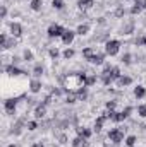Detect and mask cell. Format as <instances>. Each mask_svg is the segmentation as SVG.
<instances>
[{"label":"cell","instance_id":"3957f363","mask_svg":"<svg viewBox=\"0 0 146 147\" xmlns=\"http://www.w3.org/2000/svg\"><path fill=\"white\" fill-rule=\"evenodd\" d=\"M131 113H132V106H126L122 111H113V113H112V121L122 123V121H126V120L131 116Z\"/></svg>","mask_w":146,"mask_h":147},{"label":"cell","instance_id":"7bdbcfd3","mask_svg":"<svg viewBox=\"0 0 146 147\" xmlns=\"http://www.w3.org/2000/svg\"><path fill=\"white\" fill-rule=\"evenodd\" d=\"M19 62H21V58H19V57H12V63H14V65H17Z\"/></svg>","mask_w":146,"mask_h":147},{"label":"cell","instance_id":"b9f144b4","mask_svg":"<svg viewBox=\"0 0 146 147\" xmlns=\"http://www.w3.org/2000/svg\"><path fill=\"white\" fill-rule=\"evenodd\" d=\"M31 147H45V142H43V140H38V142H35Z\"/></svg>","mask_w":146,"mask_h":147},{"label":"cell","instance_id":"d6986e66","mask_svg":"<svg viewBox=\"0 0 146 147\" xmlns=\"http://www.w3.org/2000/svg\"><path fill=\"white\" fill-rule=\"evenodd\" d=\"M105 121H107V118H105L103 115L96 116V120H95V132H96V134L103 130V125H105Z\"/></svg>","mask_w":146,"mask_h":147},{"label":"cell","instance_id":"4fadbf2b","mask_svg":"<svg viewBox=\"0 0 146 147\" xmlns=\"http://www.w3.org/2000/svg\"><path fill=\"white\" fill-rule=\"evenodd\" d=\"M134 28H136L134 21H129V22H126V24L120 28V34H126V36H129V34H132V33H134Z\"/></svg>","mask_w":146,"mask_h":147},{"label":"cell","instance_id":"f6af8a7d","mask_svg":"<svg viewBox=\"0 0 146 147\" xmlns=\"http://www.w3.org/2000/svg\"><path fill=\"white\" fill-rule=\"evenodd\" d=\"M7 147H17V146H16V144H9Z\"/></svg>","mask_w":146,"mask_h":147},{"label":"cell","instance_id":"7a4b0ae2","mask_svg":"<svg viewBox=\"0 0 146 147\" xmlns=\"http://www.w3.org/2000/svg\"><path fill=\"white\" fill-rule=\"evenodd\" d=\"M120 46H122V43H120L119 39H107V41H105V53H107V57H115V55H119Z\"/></svg>","mask_w":146,"mask_h":147},{"label":"cell","instance_id":"bcb514c9","mask_svg":"<svg viewBox=\"0 0 146 147\" xmlns=\"http://www.w3.org/2000/svg\"><path fill=\"white\" fill-rule=\"evenodd\" d=\"M89 2H95V0H89Z\"/></svg>","mask_w":146,"mask_h":147},{"label":"cell","instance_id":"277c9868","mask_svg":"<svg viewBox=\"0 0 146 147\" xmlns=\"http://www.w3.org/2000/svg\"><path fill=\"white\" fill-rule=\"evenodd\" d=\"M17 45V38L10 36L9 38V34L3 31L2 34H0V46H2V50L5 51V50H10V48H14Z\"/></svg>","mask_w":146,"mask_h":147},{"label":"cell","instance_id":"8d00e7d4","mask_svg":"<svg viewBox=\"0 0 146 147\" xmlns=\"http://www.w3.org/2000/svg\"><path fill=\"white\" fill-rule=\"evenodd\" d=\"M38 127H40V125H38V120H31V121H28V127H26V128H28L29 132H35Z\"/></svg>","mask_w":146,"mask_h":147},{"label":"cell","instance_id":"484cf974","mask_svg":"<svg viewBox=\"0 0 146 147\" xmlns=\"http://www.w3.org/2000/svg\"><path fill=\"white\" fill-rule=\"evenodd\" d=\"M124 142H126V146L127 147H134L136 144H138V135H127Z\"/></svg>","mask_w":146,"mask_h":147},{"label":"cell","instance_id":"8fae6325","mask_svg":"<svg viewBox=\"0 0 146 147\" xmlns=\"http://www.w3.org/2000/svg\"><path fill=\"white\" fill-rule=\"evenodd\" d=\"M105 57H107L105 51H103V53H102V51H96L95 57L89 60V63H93V65H103V63H105Z\"/></svg>","mask_w":146,"mask_h":147},{"label":"cell","instance_id":"60d3db41","mask_svg":"<svg viewBox=\"0 0 146 147\" xmlns=\"http://www.w3.org/2000/svg\"><path fill=\"white\" fill-rule=\"evenodd\" d=\"M7 5H2V19H7Z\"/></svg>","mask_w":146,"mask_h":147},{"label":"cell","instance_id":"1f68e13d","mask_svg":"<svg viewBox=\"0 0 146 147\" xmlns=\"http://www.w3.org/2000/svg\"><path fill=\"white\" fill-rule=\"evenodd\" d=\"M120 62H122L124 65H131V63H132V55H131V53H124V55L120 57Z\"/></svg>","mask_w":146,"mask_h":147},{"label":"cell","instance_id":"83f0119b","mask_svg":"<svg viewBox=\"0 0 146 147\" xmlns=\"http://www.w3.org/2000/svg\"><path fill=\"white\" fill-rule=\"evenodd\" d=\"M41 5H43L41 0H31V2H29V7H31V10H35V12H40V10H41Z\"/></svg>","mask_w":146,"mask_h":147},{"label":"cell","instance_id":"ee69618b","mask_svg":"<svg viewBox=\"0 0 146 147\" xmlns=\"http://www.w3.org/2000/svg\"><path fill=\"white\" fill-rule=\"evenodd\" d=\"M143 9H146V0H143Z\"/></svg>","mask_w":146,"mask_h":147},{"label":"cell","instance_id":"7c38bea8","mask_svg":"<svg viewBox=\"0 0 146 147\" xmlns=\"http://www.w3.org/2000/svg\"><path fill=\"white\" fill-rule=\"evenodd\" d=\"M76 134H77L79 137H83V139H88V140H89V137L93 135V130H91V128H88V127H76Z\"/></svg>","mask_w":146,"mask_h":147},{"label":"cell","instance_id":"d6a6232c","mask_svg":"<svg viewBox=\"0 0 146 147\" xmlns=\"http://www.w3.org/2000/svg\"><path fill=\"white\" fill-rule=\"evenodd\" d=\"M93 5V2H89V0H79L77 2V7L81 9V10H86V9H89Z\"/></svg>","mask_w":146,"mask_h":147},{"label":"cell","instance_id":"e575fe53","mask_svg":"<svg viewBox=\"0 0 146 147\" xmlns=\"http://www.w3.org/2000/svg\"><path fill=\"white\" fill-rule=\"evenodd\" d=\"M48 55H50L52 60H57V58L60 57V51H59V48H50V50H48Z\"/></svg>","mask_w":146,"mask_h":147},{"label":"cell","instance_id":"74e56055","mask_svg":"<svg viewBox=\"0 0 146 147\" xmlns=\"http://www.w3.org/2000/svg\"><path fill=\"white\" fill-rule=\"evenodd\" d=\"M138 115H139L141 118H146V103H143V105L138 106Z\"/></svg>","mask_w":146,"mask_h":147},{"label":"cell","instance_id":"d590c367","mask_svg":"<svg viewBox=\"0 0 146 147\" xmlns=\"http://www.w3.org/2000/svg\"><path fill=\"white\" fill-rule=\"evenodd\" d=\"M105 108L108 111H115V108H117V99H110V101H107L105 103Z\"/></svg>","mask_w":146,"mask_h":147},{"label":"cell","instance_id":"30bf717a","mask_svg":"<svg viewBox=\"0 0 146 147\" xmlns=\"http://www.w3.org/2000/svg\"><path fill=\"white\" fill-rule=\"evenodd\" d=\"M74 38H76V31H72V29H65L60 39H62V43H64L65 46H69V45H72Z\"/></svg>","mask_w":146,"mask_h":147},{"label":"cell","instance_id":"ab89813d","mask_svg":"<svg viewBox=\"0 0 146 147\" xmlns=\"http://www.w3.org/2000/svg\"><path fill=\"white\" fill-rule=\"evenodd\" d=\"M57 139H59V142H60V144H67V135H65V134H60Z\"/></svg>","mask_w":146,"mask_h":147},{"label":"cell","instance_id":"6da1fadb","mask_svg":"<svg viewBox=\"0 0 146 147\" xmlns=\"http://www.w3.org/2000/svg\"><path fill=\"white\" fill-rule=\"evenodd\" d=\"M126 132H127V127H117V128H110V132L107 134L108 140L113 146H119L120 142L126 140Z\"/></svg>","mask_w":146,"mask_h":147},{"label":"cell","instance_id":"4dcf8cb0","mask_svg":"<svg viewBox=\"0 0 146 147\" xmlns=\"http://www.w3.org/2000/svg\"><path fill=\"white\" fill-rule=\"evenodd\" d=\"M23 60H24V62H33V60H35L33 51H31V50H24V51H23Z\"/></svg>","mask_w":146,"mask_h":147},{"label":"cell","instance_id":"9a60e30c","mask_svg":"<svg viewBox=\"0 0 146 147\" xmlns=\"http://www.w3.org/2000/svg\"><path fill=\"white\" fill-rule=\"evenodd\" d=\"M45 116H46V106L40 103V105H36V108H35V118L36 120H43Z\"/></svg>","mask_w":146,"mask_h":147},{"label":"cell","instance_id":"2e32d148","mask_svg":"<svg viewBox=\"0 0 146 147\" xmlns=\"http://www.w3.org/2000/svg\"><path fill=\"white\" fill-rule=\"evenodd\" d=\"M89 29H91V26H89L88 22H81V24L77 26V29H76V34H79V36H86V34L89 33Z\"/></svg>","mask_w":146,"mask_h":147},{"label":"cell","instance_id":"836d02e7","mask_svg":"<svg viewBox=\"0 0 146 147\" xmlns=\"http://www.w3.org/2000/svg\"><path fill=\"white\" fill-rule=\"evenodd\" d=\"M64 0H52V7L55 9V10H64Z\"/></svg>","mask_w":146,"mask_h":147},{"label":"cell","instance_id":"7402d4cb","mask_svg":"<svg viewBox=\"0 0 146 147\" xmlns=\"http://www.w3.org/2000/svg\"><path fill=\"white\" fill-rule=\"evenodd\" d=\"M79 101V98H77V92L76 91H69L67 94H65V103L67 105H74V103H77Z\"/></svg>","mask_w":146,"mask_h":147},{"label":"cell","instance_id":"e0dca14e","mask_svg":"<svg viewBox=\"0 0 146 147\" xmlns=\"http://www.w3.org/2000/svg\"><path fill=\"white\" fill-rule=\"evenodd\" d=\"M71 146L72 147H89V142H88V139H83V137H76L72 139V142H71Z\"/></svg>","mask_w":146,"mask_h":147},{"label":"cell","instance_id":"5b68a950","mask_svg":"<svg viewBox=\"0 0 146 147\" xmlns=\"http://www.w3.org/2000/svg\"><path fill=\"white\" fill-rule=\"evenodd\" d=\"M17 105H19V98H7L3 101V110L7 115H14L17 110Z\"/></svg>","mask_w":146,"mask_h":147},{"label":"cell","instance_id":"4316f807","mask_svg":"<svg viewBox=\"0 0 146 147\" xmlns=\"http://www.w3.org/2000/svg\"><path fill=\"white\" fill-rule=\"evenodd\" d=\"M100 79H102V84H103V86H105V87H108L110 84H112V82H113V79H112V77H110L108 74H100Z\"/></svg>","mask_w":146,"mask_h":147},{"label":"cell","instance_id":"52a82bcc","mask_svg":"<svg viewBox=\"0 0 146 147\" xmlns=\"http://www.w3.org/2000/svg\"><path fill=\"white\" fill-rule=\"evenodd\" d=\"M3 72L7 74V75H10V77L26 75V72H24L23 69H19V67H17V65H14V63H10V65H5V67H3Z\"/></svg>","mask_w":146,"mask_h":147},{"label":"cell","instance_id":"8992f818","mask_svg":"<svg viewBox=\"0 0 146 147\" xmlns=\"http://www.w3.org/2000/svg\"><path fill=\"white\" fill-rule=\"evenodd\" d=\"M64 31H65L64 26H60V24H50L48 29H46V34H48V38L53 39V38H62Z\"/></svg>","mask_w":146,"mask_h":147},{"label":"cell","instance_id":"ba28073f","mask_svg":"<svg viewBox=\"0 0 146 147\" xmlns=\"http://www.w3.org/2000/svg\"><path fill=\"white\" fill-rule=\"evenodd\" d=\"M41 89H43L41 79H38V77H33V79L29 80V92H31V94H38Z\"/></svg>","mask_w":146,"mask_h":147},{"label":"cell","instance_id":"603a6c76","mask_svg":"<svg viewBox=\"0 0 146 147\" xmlns=\"http://www.w3.org/2000/svg\"><path fill=\"white\" fill-rule=\"evenodd\" d=\"M96 80H98V77H96L95 74H88L86 79H84V86H86V87H91V86L96 84Z\"/></svg>","mask_w":146,"mask_h":147},{"label":"cell","instance_id":"f1b7e54d","mask_svg":"<svg viewBox=\"0 0 146 147\" xmlns=\"http://www.w3.org/2000/svg\"><path fill=\"white\" fill-rule=\"evenodd\" d=\"M74 55H76V51H74L72 48H65V50L62 51L64 60H71V58H74Z\"/></svg>","mask_w":146,"mask_h":147},{"label":"cell","instance_id":"cb8c5ba5","mask_svg":"<svg viewBox=\"0 0 146 147\" xmlns=\"http://www.w3.org/2000/svg\"><path fill=\"white\" fill-rule=\"evenodd\" d=\"M31 74H33L35 77H38V79H40V77H41V75L45 74V67H43L41 63H36V65L33 67V70H31Z\"/></svg>","mask_w":146,"mask_h":147},{"label":"cell","instance_id":"d4e9b609","mask_svg":"<svg viewBox=\"0 0 146 147\" xmlns=\"http://www.w3.org/2000/svg\"><path fill=\"white\" fill-rule=\"evenodd\" d=\"M107 74H108V75L112 77V79H113V80L120 79V75H122V72H120V69H119V67H115V65H113V67L110 69V72H107Z\"/></svg>","mask_w":146,"mask_h":147},{"label":"cell","instance_id":"ac0fdd59","mask_svg":"<svg viewBox=\"0 0 146 147\" xmlns=\"http://www.w3.org/2000/svg\"><path fill=\"white\" fill-rule=\"evenodd\" d=\"M95 53H96V50H95L93 46H86V48H83V58L88 60V62L95 57Z\"/></svg>","mask_w":146,"mask_h":147},{"label":"cell","instance_id":"ffe728a7","mask_svg":"<svg viewBox=\"0 0 146 147\" xmlns=\"http://www.w3.org/2000/svg\"><path fill=\"white\" fill-rule=\"evenodd\" d=\"M76 92H77V98H79V101H86L88 99V87L86 86H81V87H77L76 89Z\"/></svg>","mask_w":146,"mask_h":147},{"label":"cell","instance_id":"f546056e","mask_svg":"<svg viewBox=\"0 0 146 147\" xmlns=\"http://www.w3.org/2000/svg\"><path fill=\"white\" fill-rule=\"evenodd\" d=\"M126 14H127V10L124 9V5H119V7L115 9V12H113V16H115L117 19H120V17H124Z\"/></svg>","mask_w":146,"mask_h":147},{"label":"cell","instance_id":"9c48e42d","mask_svg":"<svg viewBox=\"0 0 146 147\" xmlns=\"http://www.w3.org/2000/svg\"><path fill=\"white\" fill-rule=\"evenodd\" d=\"M9 33H10V36H14V38H21L23 36V26L19 22H10L9 24Z\"/></svg>","mask_w":146,"mask_h":147},{"label":"cell","instance_id":"5bb4252c","mask_svg":"<svg viewBox=\"0 0 146 147\" xmlns=\"http://www.w3.org/2000/svg\"><path fill=\"white\" fill-rule=\"evenodd\" d=\"M115 82H117V86H119V87H129V86L132 84V77H131V75H124V74H122V75H120V79H117Z\"/></svg>","mask_w":146,"mask_h":147},{"label":"cell","instance_id":"f35d334b","mask_svg":"<svg viewBox=\"0 0 146 147\" xmlns=\"http://www.w3.org/2000/svg\"><path fill=\"white\" fill-rule=\"evenodd\" d=\"M136 46H146V34L145 36H139V38H136Z\"/></svg>","mask_w":146,"mask_h":147},{"label":"cell","instance_id":"44dd1931","mask_svg":"<svg viewBox=\"0 0 146 147\" xmlns=\"http://www.w3.org/2000/svg\"><path fill=\"white\" fill-rule=\"evenodd\" d=\"M134 98H136V99L146 98V87L145 86H136V87H134Z\"/></svg>","mask_w":146,"mask_h":147}]
</instances>
